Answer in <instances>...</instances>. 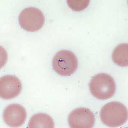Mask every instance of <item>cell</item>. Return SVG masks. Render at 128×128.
Returning a JSON list of instances; mask_svg holds the SVG:
<instances>
[{
	"mask_svg": "<svg viewBox=\"0 0 128 128\" xmlns=\"http://www.w3.org/2000/svg\"><path fill=\"white\" fill-rule=\"evenodd\" d=\"M28 126L30 128H53L54 123L49 115L46 114L38 113L31 118Z\"/></svg>",
	"mask_w": 128,
	"mask_h": 128,
	"instance_id": "cell-8",
	"label": "cell"
},
{
	"mask_svg": "<svg viewBox=\"0 0 128 128\" xmlns=\"http://www.w3.org/2000/svg\"><path fill=\"white\" fill-rule=\"evenodd\" d=\"M112 60L117 65L121 67L128 66V44H121L114 50L112 54Z\"/></svg>",
	"mask_w": 128,
	"mask_h": 128,
	"instance_id": "cell-9",
	"label": "cell"
},
{
	"mask_svg": "<svg viewBox=\"0 0 128 128\" xmlns=\"http://www.w3.org/2000/svg\"><path fill=\"white\" fill-rule=\"evenodd\" d=\"M101 120L105 125L117 127L123 125L128 119V111L125 106L116 101L105 104L100 112Z\"/></svg>",
	"mask_w": 128,
	"mask_h": 128,
	"instance_id": "cell-1",
	"label": "cell"
},
{
	"mask_svg": "<svg viewBox=\"0 0 128 128\" xmlns=\"http://www.w3.org/2000/svg\"><path fill=\"white\" fill-rule=\"evenodd\" d=\"M22 84L17 77L6 75L0 79V96L3 99L9 100L17 96L20 94Z\"/></svg>",
	"mask_w": 128,
	"mask_h": 128,
	"instance_id": "cell-6",
	"label": "cell"
},
{
	"mask_svg": "<svg viewBox=\"0 0 128 128\" xmlns=\"http://www.w3.org/2000/svg\"><path fill=\"white\" fill-rule=\"evenodd\" d=\"M68 120L71 128H91L94 125L95 116L88 108H78L70 113Z\"/></svg>",
	"mask_w": 128,
	"mask_h": 128,
	"instance_id": "cell-5",
	"label": "cell"
},
{
	"mask_svg": "<svg viewBox=\"0 0 128 128\" xmlns=\"http://www.w3.org/2000/svg\"><path fill=\"white\" fill-rule=\"evenodd\" d=\"M89 86L93 96L101 100L111 98L116 90V85L113 78L105 73H100L94 76Z\"/></svg>",
	"mask_w": 128,
	"mask_h": 128,
	"instance_id": "cell-2",
	"label": "cell"
},
{
	"mask_svg": "<svg viewBox=\"0 0 128 128\" xmlns=\"http://www.w3.org/2000/svg\"><path fill=\"white\" fill-rule=\"evenodd\" d=\"M53 68L60 75L69 76L76 72L78 68V60L71 51L62 50L56 54L52 62Z\"/></svg>",
	"mask_w": 128,
	"mask_h": 128,
	"instance_id": "cell-3",
	"label": "cell"
},
{
	"mask_svg": "<svg viewBox=\"0 0 128 128\" xmlns=\"http://www.w3.org/2000/svg\"><path fill=\"white\" fill-rule=\"evenodd\" d=\"M20 26L28 32H36L41 29L45 22L43 13L34 7L26 8L20 12L19 16Z\"/></svg>",
	"mask_w": 128,
	"mask_h": 128,
	"instance_id": "cell-4",
	"label": "cell"
},
{
	"mask_svg": "<svg viewBox=\"0 0 128 128\" xmlns=\"http://www.w3.org/2000/svg\"><path fill=\"white\" fill-rule=\"evenodd\" d=\"M67 4L69 8L75 11H82L87 8L90 0H68Z\"/></svg>",
	"mask_w": 128,
	"mask_h": 128,
	"instance_id": "cell-10",
	"label": "cell"
},
{
	"mask_svg": "<svg viewBox=\"0 0 128 128\" xmlns=\"http://www.w3.org/2000/svg\"><path fill=\"white\" fill-rule=\"evenodd\" d=\"M27 117L24 107L18 104H12L7 106L3 112L5 122L10 126L19 127L24 124Z\"/></svg>",
	"mask_w": 128,
	"mask_h": 128,
	"instance_id": "cell-7",
	"label": "cell"
}]
</instances>
